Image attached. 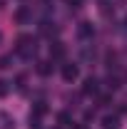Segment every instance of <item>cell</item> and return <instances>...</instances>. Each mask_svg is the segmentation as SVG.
<instances>
[{
	"mask_svg": "<svg viewBox=\"0 0 127 129\" xmlns=\"http://www.w3.org/2000/svg\"><path fill=\"white\" fill-rule=\"evenodd\" d=\"M15 52L20 57H25V60H30L32 55H35V40H32L30 35H20L15 40Z\"/></svg>",
	"mask_w": 127,
	"mask_h": 129,
	"instance_id": "1",
	"label": "cell"
},
{
	"mask_svg": "<svg viewBox=\"0 0 127 129\" xmlns=\"http://www.w3.org/2000/svg\"><path fill=\"white\" fill-rule=\"evenodd\" d=\"M82 92H85V94H97V92H100V80H97V77H87L85 84H82Z\"/></svg>",
	"mask_w": 127,
	"mask_h": 129,
	"instance_id": "2",
	"label": "cell"
},
{
	"mask_svg": "<svg viewBox=\"0 0 127 129\" xmlns=\"http://www.w3.org/2000/svg\"><path fill=\"white\" fill-rule=\"evenodd\" d=\"M77 35L82 37V40H90V37L95 35V27H92V22H87V20H85V22H80V25H77Z\"/></svg>",
	"mask_w": 127,
	"mask_h": 129,
	"instance_id": "3",
	"label": "cell"
},
{
	"mask_svg": "<svg viewBox=\"0 0 127 129\" xmlns=\"http://www.w3.org/2000/svg\"><path fill=\"white\" fill-rule=\"evenodd\" d=\"M77 75H80V72H77V64H70V62L62 64V80H65V82L77 80Z\"/></svg>",
	"mask_w": 127,
	"mask_h": 129,
	"instance_id": "4",
	"label": "cell"
},
{
	"mask_svg": "<svg viewBox=\"0 0 127 129\" xmlns=\"http://www.w3.org/2000/svg\"><path fill=\"white\" fill-rule=\"evenodd\" d=\"M102 129H120V114H105L102 117Z\"/></svg>",
	"mask_w": 127,
	"mask_h": 129,
	"instance_id": "5",
	"label": "cell"
},
{
	"mask_svg": "<svg viewBox=\"0 0 127 129\" xmlns=\"http://www.w3.org/2000/svg\"><path fill=\"white\" fill-rule=\"evenodd\" d=\"M50 55H52L55 60L65 57V45H62V42H52V45H50Z\"/></svg>",
	"mask_w": 127,
	"mask_h": 129,
	"instance_id": "6",
	"label": "cell"
},
{
	"mask_svg": "<svg viewBox=\"0 0 127 129\" xmlns=\"http://www.w3.org/2000/svg\"><path fill=\"white\" fill-rule=\"evenodd\" d=\"M30 10L28 8H20V10H15V20L20 22V25H25V22H30Z\"/></svg>",
	"mask_w": 127,
	"mask_h": 129,
	"instance_id": "7",
	"label": "cell"
},
{
	"mask_svg": "<svg viewBox=\"0 0 127 129\" xmlns=\"http://www.w3.org/2000/svg\"><path fill=\"white\" fill-rule=\"evenodd\" d=\"M45 112H48L45 102H35V107H32V117H43Z\"/></svg>",
	"mask_w": 127,
	"mask_h": 129,
	"instance_id": "8",
	"label": "cell"
},
{
	"mask_svg": "<svg viewBox=\"0 0 127 129\" xmlns=\"http://www.w3.org/2000/svg\"><path fill=\"white\" fill-rule=\"evenodd\" d=\"M50 72H52V67H50V62H37V75H43V77H48Z\"/></svg>",
	"mask_w": 127,
	"mask_h": 129,
	"instance_id": "9",
	"label": "cell"
},
{
	"mask_svg": "<svg viewBox=\"0 0 127 129\" xmlns=\"http://www.w3.org/2000/svg\"><path fill=\"white\" fill-rule=\"evenodd\" d=\"M57 122H60L62 127H70V122H72V119H70V114H67V112H60V114H57Z\"/></svg>",
	"mask_w": 127,
	"mask_h": 129,
	"instance_id": "10",
	"label": "cell"
},
{
	"mask_svg": "<svg viewBox=\"0 0 127 129\" xmlns=\"http://www.w3.org/2000/svg\"><path fill=\"white\" fill-rule=\"evenodd\" d=\"M10 62H13V57H10V55H3V57H0V70H8Z\"/></svg>",
	"mask_w": 127,
	"mask_h": 129,
	"instance_id": "11",
	"label": "cell"
},
{
	"mask_svg": "<svg viewBox=\"0 0 127 129\" xmlns=\"http://www.w3.org/2000/svg\"><path fill=\"white\" fill-rule=\"evenodd\" d=\"M30 129H43L40 127V117H32L30 114Z\"/></svg>",
	"mask_w": 127,
	"mask_h": 129,
	"instance_id": "12",
	"label": "cell"
},
{
	"mask_svg": "<svg viewBox=\"0 0 127 129\" xmlns=\"http://www.w3.org/2000/svg\"><path fill=\"white\" fill-rule=\"evenodd\" d=\"M5 94H8V82L0 80V97H5Z\"/></svg>",
	"mask_w": 127,
	"mask_h": 129,
	"instance_id": "13",
	"label": "cell"
},
{
	"mask_svg": "<svg viewBox=\"0 0 127 129\" xmlns=\"http://www.w3.org/2000/svg\"><path fill=\"white\" fill-rule=\"evenodd\" d=\"M65 3H70V5H75V8H80V5H82L85 0H65Z\"/></svg>",
	"mask_w": 127,
	"mask_h": 129,
	"instance_id": "14",
	"label": "cell"
},
{
	"mask_svg": "<svg viewBox=\"0 0 127 129\" xmlns=\"http://www.w3.org/2000/svg\"><path fill=\"white\" fill-rule=\"evenodd\" d=\"M72 129H85V127H82V124H77V127H72Z\"/></svg>",
	"mask_w": 127,
	"mask_h": 129,
	"instance_id": "15",
	"label": "cell"
},
{
	"mask_svg": "<svg viewBox=\"0 0 127 129\" xmlns=\"http://www.w3.org/2000/svg\"><path fill=\"white\" fill-rule=\"evenodd\" d=\"M125 22H127V20H125Z\"/></svg>",
	"mask_w": 127,
	"mask_h": 129,
	"instance_id": "16",
	"label": "cell"
}]
</instances>
